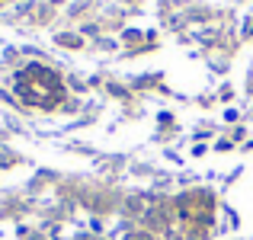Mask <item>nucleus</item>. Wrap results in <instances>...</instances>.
I'll list each match as a JSON object with an SVG mask.
<instances>
[{"mask_svg": "<svg viewBox=\"0 0 253 240\" xmlns=\"http://www.w3.org/2000/svg\"><path fill=\"white\" fill-rule=\"evenodd\" d=\"M19 93H23L26 103L32 106H55L61 99V80H58L51 71L32 64L23 77H19Z\"/></svg>", "mask_w": 253, "mask_h": 240, "instance_id": "obj_1", "label": "nucleus"}, {"mask_svg": "<svg viewBox=\"0 0 253 240\" xmlns=\"http://www.w3.org/2000/svg\"><path fill=\"white\" fill-rule=\"evenodd\" d=\"M125 240H157L154 234H144V231H138V234H128Z\"/></svg>", "mask_w": 253, "mask_h": 240, "instance_id": "obj_2", "label": "nucleus"}]
</instances>
